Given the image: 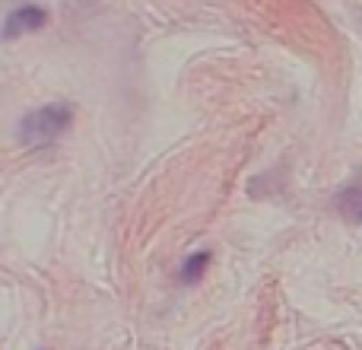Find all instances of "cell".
Listing matches in <instances>:
<instances>
[{
	"instance_id": "obj_1",
	"label": "cell",
	"mask_w": 362,
	"mask_h": 350,
	"mask_svg": "<svg viewBox=\"0 0 362 350\" xmlns=\"http://www.w3.org/2000/svg\"><path fill=\"white\" fill-rule=\"evenodd\" d=\"M74 121V112H70L64 102H51V106H42L35 112H29L23 121H19V140L25 147H48L61 137L64 131Z\"/></svg>"
},
{
	"instance_id": "obj_2",
	"label": "cell",
	"mask_w": 362,
	"mask_h": 350,
	"mask_svg": "<svg viewBox=\"0 0 362 350\" xmlns=\"http://www.w3.org/2000/svg\"><path fill=\"white\" fill-rule=\"evenodd\" d=\"M45 23H48V13H45L42 6H19V10H13L10 16H6L4 38H19V35H25V32L42 29Z\"/></svg>"
},
{
	"instance_id": "obj_3",
	"label": "cell",
	"mask_w": 362,
	"mask_h": 350,
	"mask_svg": "<svg viewBox=\"0 0 362 350\" xmlns=\"http://www.w3.org/2000/svg\"><path fill=\"white\" fill-rule=\"evenodd\" d=\"M206 264H210V252H194V255L187 258V261L181 264V271H178L181 283H197L200 277H204Z\"/></svg>"
},
{
	"instance_id": "obj_4",
	"label": "cell",
	"mask_w": 362,
	"mask_h": 350,
	"mask_svg": "<svg viewBox=\"0 0 362 350\" xmlns=\"http://www.w3.org/2000/svg\"><path fill=\"white\" fill-rule=\"evenodd\" d=\"M359 220H362V210H359Z\"/></svg>"
}]
</instances>
